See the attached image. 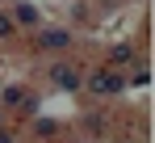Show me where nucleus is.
Instances as JSON below:
<instances>
[{"mask_svg": "<svg viewBox=\"0 0 155 143\" xmlns=\"http://www.w3.org/2000/svg\"><path fill=\"white\" fill-rule=\"evenodd\" d=\"M88 89H92L97 97H113V93H122V89H126V76H122L117 68L92 72V76H88Z\"/></svg>", "mask_w": 155, "mask_h": 143, "instance_id": "1", "label": "nucleus"}, {"mask_svg": "<svg viewBox=\"0 0 155 143\" xmlns=\"http://www.w3.org/2000/svg\"><path fill=\"white\" fill-rule=\"evenodd\" d=\"M46 76H51L59 89H67V93H76L80 84H84V76H80L71 63H51V68H46Z\"/></svg>", "mask_w": 155, "mask_h": 143, "instance_id": "2", "label": "nucleus"}, {"mask_svg": "<svg viewBox=\"0 0 155 143\" xmlns=\"http://www.w3.org/2000/svg\"><path fill=\"white\" fill-rule=\"evenodd\" d=\"M38 47H42V51H67V47H71V34L51 25V30H42V34H38Z\"/></svg>", "mask_w": 155, "mask_h": 143, "instance_id": "3", "label": "nucleus"}, {"mask_svg": "<svg viewBox=\"0 0 155 143\" xmlns=\"http://www.w3.org/2000/svg\"><path fill=\"white\" fill-rule=\"evenodd\" d=\"M4 105H21V110H38V97H29L25 89H4Z\"/></svg>", "mask_w": 155, "mask_h": 143, "instance_id": "4", "label": "nucleus"}, {"mask_svg": "<svg viewBox=\"0 0 155 143\" xmlns=\"http://www.w3.org/2000/svg\"><path fill=\"white\" fill-rule=\"evenodd\" d=\"M17 21H25V25H38V9H34V4H17Z\"/></svg>", "mask_w": 155, "mask_h": 143, "instance_id": "5", "label": "nucleus"}, {"mask_svg": "<svg viewBox=\"0 0 155 143\" xmlns=\"http://www.w3.org/2000/svg\"><path fill=\"white\" fill-rule=\"evenodd\" d=\"M130 59H134V51H130V47H117V51H113V63H130Z\"/></svg>", "mask_w": 155, "mask_h": 143, "instance_id": "6", "label": "nucleus"}, {"mask_svg": "<svg viewBox=\"0 0 155 143\" xmlns=\"http://www.w3.org/2000/svg\"><path fill=\"white\" fill-rule=\"evenodd\" d=\"M0 143H13V135H8V131H0Z\"/></svg>", "mask_w": 155, "mask_h": 143, "instance_id": "7", "label": "nucleus"}]
</instances>
